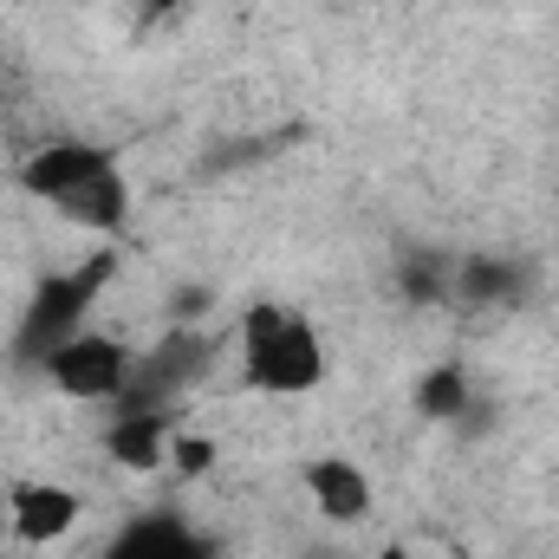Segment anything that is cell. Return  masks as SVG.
Wrapping results in <instances>:
<instances>
[{
	"instance_id": "cell-1",
	"label": "cell",
	"mask_w": 559,
	"mask_h": 559,
	"mask_svg": "<svg viewBox=\"0 0 559 559\" xmlns=\"http://www.w3.org/2000/svg\"><path fill=\"white\" fill-rule=\"evenodd\" d=\"M20 189L46 209H59L66 222L92 228V235H118L131 222V176L118 163L111 143L85 138H52L33 156H20Z\"/></svg>"
},
{
	"instance_id": "cell-2",
	"label": "cell",
	"mask_w": 559,
	"mask_h": 559,
	"mask_svg": "<svg viewBox=\"0 0 559 559\" xmlns=\"http://www.w3.org/2000/svg\"><path fill=\"white\" fill-rule=\"evenodd\" d=\"M235 358H241V391L254 397H312L332 365L319 325L286 299H254L235 319Z\"/></svg>"
},
{
	"instance_id": "cell-3",
	"label": "cell",
	"mask_w": 559,
	"mask_h": 559,
	"mask_svg": "<svg viewBox=\"0 0 559 559\" xmlns=\"http://www.w3.org/2000/svg\"><path fill=\"white\" fill-rule=\"evenodd\" d=\"M118 274V248H98L85 254L79 267H59V274H39L26 306H20V325H13V365H39L52 345H66L72 332H85L92 306L105 299V286Z\"/></svg>"
},
{
	"instance_id": "cell-4",
	"label": "cell",
	"mask_w": 559,
	"mask_h": 559,
	"mask_svg": "<svg viewBox=\"0 0 559 559\" xmlns=\"http://www.w3.org/2000/svg\"><path fill=\"white\" fill-rule=\"evenodd\" d=\"M131 365H138V352L118 338V332H72L66 345H52L33 371L59 391V397H72V404H118L124 397V384H131Z\"/></svg>"
},
{
	"instance_id": "cell-5",
	"label": "cell",
	"mask_w": 559,
	"mask_h": 559,
	"mask_svg": "<svg viewBox=\"0 0 559 559\" xmlns=\"http://www.w3.org/2000/svg\"><path fill=\"white\" fill-rule=\"evenodd\" d=\"M209 365H215V338H209V332H189V325L163 332L150 352H138L118 411H176V397H182L189 384H202Z\"/></svg>"
},
{
	"instance_id": "cell-6",
	"label": "cell",
	"mask_w": 559,
	"mask_h": 559,
	"mask_svg": "<svg viewBox=\"0 0 559 559\" xmlns=\"http://www.w3.org/2000/svg\"><path fill=\"white\" fill-rule=\"evenodd\" d=\"M98 559H222V547L189 521V514H176V508H143L131 514L105 547Z\"/></svg>"
},
{
	"instance_id": "cell-7",
	"label": "cell",
	"mask_w": 559,
	"mask_h": 559,
	"mask_svg": "<svg viewBox=\"0 0 559 559\" xmlns=\"http://www.w3.org/2000/svg\"><path fill=\"white\" fill-rule=\"evenodd\" d=\"M79 521H85L79 488H59V481H13V488H7V534H13L20 547H52V540H66Z\"/></svg>"
},
{
	"instance_id": "cell-8",
	"label": "cell",
	"mask_w": 559,
	"mask_h": 559,
	"mask_svg": "<svg viewBox=\"0 0 559 559\" xmlns=\"http://www.w3.org/2000/svg\"><path fill=\"white\" fill-rule=\"evenodd\" d=\"M299 481H306V501L319 508V521H332V527H358L378 508V488L352 455H312L299 468Z\"/></svg>"
},
{
	"instance_id": "cell-9",
	"label": "cell",
	"mask_w": 559,
	"mask_h": 559,
	"mask_svg": "<svg viewBox=\"0 0 559 559\" xmlns=\"http://www.w3.org/2000/svg\"><path fill=\"white\" fill-rule=\"evenodd\" d=\"M169 442H176V417L169 411H118L105 429V455L131 475H156L169 462Z\"/></svg>"
},
{
	"instance_id": "cell-10",
	"label": "cell",
	"mask_w": 559,
	"mask_h": 559,
	"mask_svg": "<svg viewBox=\"0 0 559 559\" xmlns=\"http://www.w3.org/2000/svg\"><path fill=\"white\" fill-rule=\"evenodd\" d=\"M534 267L514 254H462L455 261V306H508L527 293Z\"/></svg>"
},
{
	"instance_id": "cell-11",
	"label": "cell",
	"mask_w": 559,
	"mask_h": 559,
	"mask_svg": "<svg viewBox=\"0 0 559 559\" xmlns=\"http://www.w3.org/2000/svg\"><path fill=\"white\" fill-rule=\"evenodd\" d=\"M455 261L462 254H449V248H404L391 280L411 306H442V299H455Z\"/></svg>"
},
{
	"instance_id": "cell-12",
	"label": "cell",
	"mask_w": 559,
	"mask_h": 559,
	"mask_svg": "<svg viewBox=\"0 0 559 559\" xmlns=\"http://www.w3.org/2000/svg\"><path fill=\"white\" fill-rule=\"evenodd\" d=\"M411 397H417V417L423 423H462V417H468V404H475V384H468V371H462V365H429Z\"/></svg>"
},
{
	"instance_id": "cell-13",
	"label": "cell",
	"mask_w": 559,
	"mask_h": 559,
	"mask_svg": "<svg viewBox=\"0 0 559 559\" xmlns=\"http://www.w3.org/2000/svg\"><path fill=\"white\" fill-rule=\"evenodd\" d=\"M169 455H176V468H182V475H202L215 449H209V442H195V436H176V442H169Z\"/></svg>"
},
{
	"instance_id": "cell-14",
	"label": "cell",
	"mask_w": 559,
	"mask_h": 559,
	"mask_svg": "<svg viewBox=\"0 0 559 559\" xmlns=\"http://www.w3.org/2000/svg\"><path fill=\"white\" fill-rule=\"evenodd\" d=\"M176 7H182V0H131V13H138L143 26H150V20H169Z\"/></svg>"
},
{
	"instance_id": "cell-15",
	"label": "cell",
	"mask_w": 559,
	"mask_h": 559,
	"mask_svg": "<svg viewBox=\"0 0 559 559\" xmlns=\"http://www.w3.org/2000/svg\"><path fill=\"white\" fill-rule=\"evenodd\" d=\"M13 534H7V488H0V547H7Z\"/></svg>"
},
{
	"instance_id": "cell-16",
	"label": "cell",
	"mask_w": 559,
	"mask_h": 559,
	"mask_svg": "<svg viewBox=\"0 0 559 559\" xmlns=\"http://www.w3.org/2000/svg\"><path fill=\"white\" fill-rule=\"evenodd\" d=\"M378 559H411V547H384Z\"/></svg>"
},
{
	"instance_id": "cell-17",
	"label": "cell",
	"mask_w": 559,
	"mask_h": 559,
	"mask_svg": "<svg viewBox=\"0 0 559 559\" xmlns=\"http://www.w3.org/2000/svg\"><path fill=\"white\" fill-rule=\"evenodd\" d=\"M319 559H332V554H319Z\"/></svg>"
}]
</instances>
